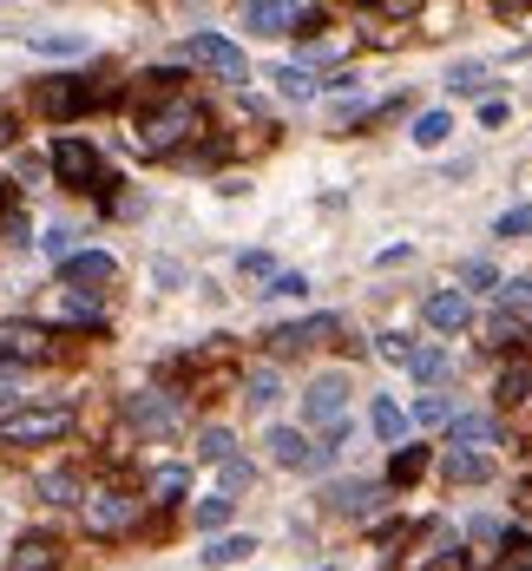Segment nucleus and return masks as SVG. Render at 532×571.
<instances>
[{"mask_svg": "<svg viewBox=\"0 0 532 571\" xmlns=\"http://www.w3.org/2000/svg\"><path fill=\"white\" fill-rule=\"evenodd\" d=\"M408 349H414L408 335H381V361H408Z\"/></svg>", "mask_w": 532, "mask_h": 571, "instance_id": "a18cd8bd", "label": "nucleus"}, {"mask_svg": "<svg viewBox=\"0 0 532 571\" xmlns=\"http://www.w3.org/2000/svg\"><path fill=\"white\" fill-rule=\"evenodd\" d=\"M322 505L335 519H375L388 505V487H375V480H335V487H322Z\"/></svg>", "mask_w": 532, "mask_h": 571, "instance_id": "0eeeda50", "label": "nucleus"}, {"mask_svg": "<svg viewBox=\"0 0 532 571\" xmlns=\"http://www.w3.org/2000/svg\"><path fill=\"white\" fill-rule=\"evenodd\" d=\"M198 126H204V106H198V99H171V106H158L152 119L132 132V144H139L145 158H164V151H178L184 139H198Z\"/></svg>", "mask_w": 532, "mask_h": 571, "instance_id": "f257e3e1", "label": "nucleus"}, {"mask_svg": "<svg viewBox=\"0 0 532 571\" xmlns=\"http://www.w3.org/2000/svg\"><path fill=\"white\" fill-rule=\"evenodd\" d=\"M60 433H73V408H13V414H0V447H47Z\"/></svg>", "mask_w": 532, "mask_h": 571, "instance_id": "f03ea898", "label": "nucleus"}, {"mask_svg": "<svg viewBox=\"0 0 532 571\" xmlns=\"http://www.w3.org/2000/svg\"><path fill=\"white\" fill-rule=\"evenodd\" d=\"M401 571H460V532L454 525H434L428 545H421V559H408Z\"/></svg>", "mask_w": 532, "mask_h": 571, "instance_id": "dca6fc26", "label": "nucleus"}, {"mask_svg": "<svg viewBox=\"0 0 532 571\" xmlns=\"http://www.w3.org/2000/svg\"><path fill=\"white\" fill-rule=\"evenodd\" d=\"M414 381H441V374H454V349H441V342H421V349H408L401 361Z\"/></svg>", "mask_w": 532, "mask_h": 571, "instance_id": "aec40b11", "label": "nucleus"}, {"mask_svg": "<svg viewBox=\"0 0 532 571\" xmlns=\"http://www.w3.org/2000/svg\"><path fill=\"white\" fill-rule=\"evenodd\" d=\"M369 428H375L381 440H388V447H394V440H401V433H408V414H401V408H394V401H388V394H381L375 408H369Z\"/></svg>", "mask_w": 532, "mask_h": 571, "instance_id": "c85d7f7f", "label": "nucleus"}, {"mask_svg": "<svg viewBox=\"0 0 532 571\" xmlns=\"http://www.w3.org/2000/svg\"><path fill=\"white\" fill-rule=\"evenodd\" d=\"M460 283H466V289H500V277H493V263H486V257H473V263H460Z\"/></svg>", "mask_w": 532, "mask_h": 571, "instance_id": "a19ab883", "label": "nucleus"}, {"mask_svg": "<svg viewBox=\"0 0 532 571\" xmlns=\"http://www.w3.org/2000/svg\"><path fill=\"white\" fill-rule=\"evenodd\" d=\"M230 512H237V500H224V493H211V500H198V512H191V525L198 532H224Z\"/></svg>", "mask_w": 532, "mask_h": 571, "instance_id": "c756f323", "label": "nucleus"}, {"mask_svg": "<svg viewBox=\"0 0 532 571\" xmlns=\"http://www.w3.org/2000/svg\"><path fill=\"white\" fill-rule=\"evenodd\" d=\"M335 335H342V315H303V322L277 329L270 342H277V349H322V342H335Z\"/></svg>", "mask_w": 532, "mask_h": 571, "instance_id": "4468645a", "label": "nucleus"}, {"mask_svg": "<svg viewBox=\"0 0 532 571\" xmlns=\"http://www.w3.org/2000/svg\"><path fill=\"white\" fill-rule=\"evenodd\" d=\"M60 277H67V289H86V295H99V289L119 277V257H106V250H73V257L60 263Z\"/></svg>", "mask_w": 532, "mask_h": 571, "instance_id": "f8f14e48", "label": "nucleus"}, {"mask_svg": "<svg viewBox=\"0 0 532 571\" xmlns=\"http://www.w3.org/2000/svg\"><path fill=\"white\" fill-rule=\"evenodd\" d=\"M466 539H480V545H500V519H473V525H466Z\"/></svg>", "mask_w": 532, "mask_h": 571, "instance_id": "c03bdc74", "label": "nucleus"}, {"mask_svg": "<svg viewBox=\"0 0 532 571\" xmlns=\"http://www.w3.org/2000/svg\"><path fill=\"white\" fill-rule=\"evenodd\" d=\"M40 500L47 505H79L86 487H79V473H60V467H53V473H40Z\"/></svg>", "mask_w": 532, "mask_h": 571, "instance_id": "393cba45", "label": "nucleus"}, {"mask_svg": "<svg viewBox=\"0 0 532 571\" xmlns=\"http://www.w3.org/2000/svg\"><path fill=\"white\" fill-rule=\"evenodd\" d=\"M178 53H184V60H198V67H211L218 79H230V86H243V79H250V67H243V47H237V40H224V33H191Z\"/></svg>", "mask_w": 532, "mask_h": 571, "instance_id": "39448f33", "label": "nucleus"}, {"mask_svg": "<svg viewBox=\"0 0 532 571\" xmlns=\"http://www.w3.org/2000/svg\"><path fill=\"white\" fill-rule=\"evenodd\" d=\"M421 467H428V453H421V447H394L388 480H394V487H408V480H421Z\"/></svg>", "mask_w": 532, "mask_h": 571, "instance_id": "473e14b6", "label": "nucleus"}, {"mask_svg": "<svg viewBox=\"0 0 532 571\" xmlns=\"http://www.w3.org/2000/svg\"><path fill=\"white\" fill-rule=\"evenodd\" d=\"M40 243H47V257H60V263L73 257V230H67V223H53V230H47Z\"/></svg>", "mask_w": 532, "mask_h": 571, "instance_id": "37998d69", "label": "nucleus"}, {"mask_svg": "<svg viewBox=\"0 0 532 571\" xmlns=\"http://www.w3.org/2000/svg\"><path fill=\"white\" fill-rule=\"evenodd\" d=\"M0 144H13V119L7 112H0Z\"/></svg>", "mask_w": 532, "mask_h": 571, "instance_id": "49530a36", "label": "nucleus"}, {"mask_svg": "<svg viewBox=\"0 0 532 571\" xmlns=\"http://www.w3.org/2000/svg\"><path fill=\"white\" fill-rule=\"evenodd\" d=\"M33 53H47V60H67V53H86V40H79V33H40V40H33Z\"/></svg>", "mask_w": 532, "mask_h": 571, "instance_id": "4c0bfd02", "label": "nucleus"}, {"mask_svg": "<svg viewBox=\"0 0 532 571\" xmlns=\"http://www.w3.org/2000/svg\"><path fill=\"white\" fill-rule=\"evenodd\" d=\"M428 329H441V335H454V329H466L473 322V302L460 295V289H441V295H428Z\"/></svg>", "mask_w": 532, "mask_h": 571, "instance_id": "f3484780", "label": "nucleus"}, {"mask_svg": "<svg viewBox=\"0 0 532 571\" xmlns=\"http://www.w3.org/2000/svg\"><path fill=\"white\" fill-rule=\"evenodd\" d=\"M230 453H237V440H230L224 428H204V433H198V460H211V467H218V460H230Z\"/></svg>", "mask_w": 532, "mask_h": 571, "instance_id": "e433bc0d", "label": "nucleus"}, {"mask_svg": "<svg viewBox=\"0 0 532 571\" xmlns=\"http://www.w3.org/2000/svg\"><path fill=\"white\" fill-rule=\"evenodd\" d=\"M184 487H191V473H184V467H158V473H152V500L158 505L184 500Z\"/></svg>", "mask_w": 532, "mask_h": 571, "instance_id": "2f4dec72", "label": "nucleus"}, {"mask_svg": "<svg viewBox=\"0 0 532 571\" xmlns=\"http://www.w3.org/2000/svg\"><path fill=\"white\" fill-rule=\"evenodd\" d=\"M126 421L139 433H171L184 414H178V401L171 394H158V388H139V394H126Z\"/></svg>", "mask_w": 532, "mask_h": 571, "instance_id": "9b49d317", "label": "nucleus"}, {"mask_svg": "<svg viewBox=\"0 0 532 571\" xmlns=\"http://www.w3.org/2000/svg\"><path fill=\"white\" fill-rule=\"evenodd\" d=\"M486 440H500V421H493V414H454V421H448V447H466V453H473V447H486Z\"/></svg>", "mask_w": 532, "mask_h": 571, "instance_id": "6ab92c4d", "label": "nucleus"}, {"mask_svg": "<svg viewBox=\"0 0 532 571\" xmlns=\"http://www.w3.org/2000/svg\"><path fill=\"white\" fill-rule=\"evenodd\" d=\"M79 505H86V532H99V539L139 525V500H132V493H86Z\"/></svg>", "mask_w": 532, "mask_h": 571, "instance_id": "1a4fd4ad", "label": "nucleus"}, {"mask_svg": "<svg viewBox=\"0 0 532 571\" xmlns=\"http://www.w3.org/2000/svg\"><path fill=\"white\" fill-rule=\"evenodd\" d=\"M441 473H448L454 487H486V480H493V460H486V453H466V447H448Z\"/></svg>", "mask_w": 532, "mask_h": 571, "instance_id": "a211bd4d", "label": "nucleus"}, {"mask_svg": "<svg viewBox=\"0 0 532 571\" xmlns=\"http://www.w3.org/2000/svg\"><path fill=\"white\" fill-rule=\"evenodd\" d=\"M454 421V408H448V394H421L414 408H408V428H448Z\"/></svg>", "mask_w": 532, "mask_h": 571, "instance_id": "bb28decb", "label": "nucleus"}, {"mask_svg": "<svg viewBox=\"0 0 532 571\" xmlns=\"http://www.w3.org/2000/svg\"><path fill=\"white\" fill-rule=\"evenodd\" d=\"M92 92H86V79L79 72H60V79H40V112L47 119H73L79 106H86Z\"/></svg>", "mask_w": 532, "mask_h": 571, "instance_id": "ddd939ff", "label": "nucleus"}, {"mask_svg": "<svg viewBox=\"0 0 532 571\" xmlns=\"http://www.w3.org/2000/svg\"><path fill=\"white\" fill-rule=\"evenodd\" d=\"M486 335H493V349H506V355H513V349H526V322H520V315H506V309L486 322Z\"/></svg>", "mask_w": 532, "mask_h": 571, "instance_id": "7c9ffc66", "label": "nucleus"}, {"mask_svg": "<svg viewBox=\"0 0 532 571\" xmlns=\"http://www.w3.org/2000/svg\"><path fill=\"white\" fill-rule=\"evenodd\" d=\"M335 453H342V447H329V440H309V433H297V428H270V460H277L283 473H329Z\"/></svg>", "mask_w": 532, "mask_h": 571, "instance_id": "7ed1b4c3", "label": "nucleus"}, {"mask_svg": "<svg viewBox=\"0 0 532 571\" xmlns=\"http://www.w3.org/2000/svg\"><path fill=\"white\" fill-rule=\"evenodd\" d=\"M448 86H454V92H486V86H493V79H486V60H460V67L448 72Z\"/></svg>", "mask_w": 532, "mask_h": 571, "instance_id": "72a5a7b5", "label": "nucleus"}, {"mask_svg": "<svg viewBox=\"0 0 532 571\" xmlns=\"http://www.w3.org/2000/svg\"><path fill=\"white\" fill-rule=\"evenodd\" d=\"M237 270H243L250 283H277V263H270L263 250H243V257H237Z\"/></svg>", "mask_w": 532, "mask_h": 571, "instance_id": "58836bf2", "label": "nucleus"}, {"mask_svg": "<svg viewBox=\"0 0 532 571\" xmlns=\"http://www.w3.org/2000/svg\"><path fill=\"white\" fill-rule=\"evenodd\" d=\"M500 309H506V315H532V277L500 283Z\"/></svg>", "mask_w": 532, "mask_h": 571, "instance_id": "f704fd0d", "label": "nucleus"}, {"mask_svg": "<svg viewBox=\"0 0 532 571\" xmlns=\"http://www.w3.org/2000/svg\"><path fill=\"white\" fill-rule=\"evenodd\" d=\"M303 421L322 433H342L349 428V374H315L303 388Z\"/></svg>", "mask_w": 532, "mask_h": 571, "instance_id": "20e7f679", "label": "nucleus"}, {"mask_svg": "<svg viewBox=\"0 0 532 571\" xmlns=\"http://www.w3.org/2000/svg\"><path fill=\"white\" fill-rule=\"evenodd\" d=\"M53 171H60L67 184H79V191H99V184H106L99 151H92L86 139H60V144H53Z\"/></svg>", "mask_w": 532, "mask_h": 571, "instance_id": "9d476101", "label": "nucleus"}, {"mask_svg": "<svg viewBox=\"0 0 532 571\" xmlns=\"http://www.w3.org/2000/svg\"><path fill=\"white\" fill-rule=\"evenodd\" d=\"M500 237H532V204H520V211H506L500 223H493Z\"/></svg>", "mask_w": 532, "mask_h": 571, "instance_id": "79ce46f5", "label": "nucleus"}, {"mask_svg": "<svg viewBox=\"0 0 532 571\" xmlns=\"http://www.w3.org/2000/svg\"><path fill=\"white\" fill-rule=\"evenodd\" d=\"M60 539L53 532H27L20 545H13V559H7V571H60Z\"/></svg>", "mask_w": 532, "mask_h": 571, "instance_id": "2eb2a0df", "label": "nucleus"}, {"mask_svg": "<svg viewBox=\"0 0 532 571\" xmlns=\"http://www.w3.org/2000/svg\"><path fill=\"white\" fill-rule=\"evenodd\" d=\"M250 552H257V539H250V532H218V539L204 545V565H211V571H230V565H243Z\"/></svg>", "mask_w": 532, "mask_h": 571, "instance_id": "412c9836", "label": "nucleus"}, {"mask_svg": "<svg viewBox=\"0 0 532 571\" xmlns=\"http://www.w3.org/2000/svg\"><path fill=\"white\" fill-rule=\"evenodd\" d=\"M315 20H322L315 7H283V0H250L243 7V27L250 33H290V27L297 33H315Z\"/></svg>", "mask_w": 532, "mask_h": 571, "instance_id": "6e6552de", "label": "nucleus"}, {"mask_svg": "<svg viewBox=\"0 0 532 571\" xmlns=\"http://www.w3.org/2000/svg\"><path fill=\"white\" fill-rule=\"evenodd\" d=\"M0 204H7V191H0Z\"/></svg>", "mask_w": 532, "mask_h": 571, "instance_id": "de8ad7c7", "label": "nucleus"}, {"mask_svg": "<svg viewBox=\"0 0 532 571\" xmlns=\"http://www.w3.org/2000/svg\"><path fill=\"white\" fill-rule=\"evenodd\" d=\"M218 480H224V500H237V493L257 487V467H250L243 453H230V460H218Z\"/></svg>", "mask_w": 532, "mask_h": 571, "instance_id": "cd10ccee", "label": "nucleus"}, {"mask_svg": "<svg viewBox=\"0 0 532 571\" xmlns=\"http://www.w3.org/2000/svg\"><path fill=\"white\" fill-rule=\"evenodd\" d=\"M493 394H500V401H532V355H513V361H506Z\"/></svg>", "mask_w": 532, "mask_h": 571, "instance_id": "5701e85b", "label": "nucleus"}, {"mask_svg": "<svg viewBox=\"0 0 532 571\" xmlns=\"http://www.w3.org/2000/svg\"><path fill=\"white\" fill-rule=\"evenodd\" d=\"M53 355V335L40 322H0V368H33Z\"/></svg>", "mask_w": 532, "mask_h": 571, "instance_id": "423d86ee", "label": "nucleus"}, {"mask_svg": "<svg viewBox=\"0 0 532 571\" xmlns=\"http://www.w3.org/2000/svg\"><path fill=\"white\" fill-rule=\"evenodd\" d=\"M257 295H270V302H277V295H309V277L303 270H277V283L257 289Z\"/></svg>", "mask_w": 532, "mask_h": 571, "instance_id": "ea45409f", "label": "nucleus"}, {"mask_svg": "<svg viewBox=\"0 0 532 571\" xmlns=\"http://www.w3.org/2000/svg\"><path fill=\"white\" fill-rule=\"evenodd\" d=\"M408 139L421 144V151H441V144L454 139V112H421V119H414V132H408Z\"/></svg>", "mask_w": 532, "mask_h": 571, "instance_id": "b1692460", "label": "nucleus"}, {"mask_svg": "<svg viewBox=\"0 0 532 571\" xmlns=\"http://www.w3.org/2000/svg\"><path fill=\"white\" fill-rule=\"evenodd\" d=\"M270 79H277V92H283V99H315V92H322V79H315V72H303L297 60H290V67H277Z\"/></svg>", "mask_w": 532, "mask_h": 571, "instance_id": "a878e982", "label": "nucleus"}, {"mask_svg": "<svg viewBox=\"0 0 532 571\" xmlns=\"http://www.w3.org/2000/svg\"><path fill=\"white\" fill-rule=\"evenodd\" d=\"M60 315H67V322H99V295L67 289V295H60Z\"/></svg>", "mask_w": 532, "mask_h": 571, "instance_id": "c9c22d12", "label": "nucleus"}, {"mask_svg": "<svg viewBox=\"0 0 532 571\" xmlns=\"http://www.w3.org/2000/svg\"><path fill=\"white\" fill-rule=\"evenodd\" d=\"M243 401H250V408H277V401H283V374H277V368H250V374H243Z\"/></svg>", "mask_w": 532, "mask_h": 571, "instance_id": "4be33fe9", "label": "nucleus"}]
</instances>
